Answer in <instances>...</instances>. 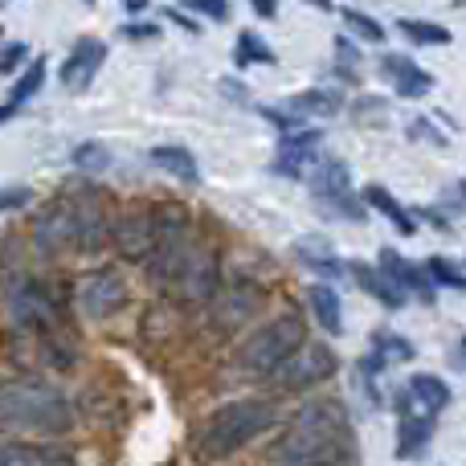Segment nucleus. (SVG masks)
Instances as JSON below:
<instances>
[{"instance_id": "c756f323", "label": "nucleus", "mask_w": 466, "mask_h": 466, "mask_svg": "<svg viewBox=\"0 0 466 466\" xmlns=\"http://www.w3.org/2000/svg\"><path fill=\"white\" fill-rule=\"evenodd\" d=\"M233 62L238 66H274V49L266 46L258 33H238V46H233Z\"/></svg>"}, {"instance_id": "37998d69", "label": "nucleus", "mask_w": 466, "mask_h": 466, "mask_svg": "<svg viewBox=\"0 0 466 466\" xmlns=\"http://www.w3.org/2000/svg\"><path fill=\"white\" fill-rule=\"evenodd\" d=\"M221 90H229V95H233V103H246V90H241V86H238V82H233V78H226V82H221Z\"/></svg>"}, {"instance_id": "7ed1b4c3", "label": "nucleus", "mask_w": 466, "mask_h": 466, "mask_svg": "<svg viewBox=\"0 0 466 466\" xmlns=\"http://www.w3.org/2000/svg\"><path fill=\"white\" fill-rule=\"evenodd\" d=\"M74 410L49 385H0V430H33V434H66Z\"/></svg>"}, {"instance_id": "423d86ee", "label": "nucleus", "mask_w": 466, "mask_h": 466, "mask_svg": "<svg viewBox=\"0 0 466 466\" xmlns=\"http://www.w3.org/2000/svg\"><path fill=\"white\" fill-rule=\"evenodd\" d=\"M5 315H8V328H13V331H37V336L57 331L54 299L46 295V287H41V282L25 279V274L5 287Z\"/></svg>"}, {"instance_id": "e433bc0d", "label": "nucleus", "mask_w": 466, "mask_h": 466, "mask_svg": "<svg viewBox=\"0 0 466 466\" xmlns=\"http://www.w3.org/2000/svg\"><path fill=\"white\" fill-rule=\"evenodd\" d=\"M25 57H29V49H25L21 41H13V46H5V49H0V74H13L16 66L25 62Z\"/></svg>"}, {"instance_id": "7c9ffc66", "label": "nucleus", "mask_w": 466, "mask_h": 466, "mask_svg": "<svg viewBox=\"0 0 466 466\" xmlns=\"http://www.w3.org/2000/svg\"><path fill=\"white\" fill-rule=\"evenodd\" d=\"M41 82H46V62L37 57V62L25 66V74L13 82V90H8V106H13V111H16V106H25L41 90Z\"/></svg>"}, {"instance_id": "a211bd4d", "label": "nucleus", "mask_w": 466, "mask_h": 466, "mask_svg": "<svg viewBox=\"0 0 466 466\" xmlns=\"http://www.w3.org/2000/svg\"><path fill=\"white\" fill-rule=\"evenodd\" d=\"M380 74L393 82L397 98H426L434 90V78H430L421 66H413V57L405 54H385L380 57Z\"/></svg>"}, {"instance_id": "1a4fd4ad", "label": "nucleus", "mask_w": 466, "mask_h": 466, "mask_svg": "<svg viewBox=\"0 0 466 466\" xmlns=\"http://www.w3.org/2000/svg\"><path fill=\"white\" fill-rule=\"evenodd\" d=\"M127 303V287L115 270H95L78 282V307L86 311V319H111Z\"/></svg>"}, {"instance_id": "f8f14e48", "label": "nucleus", "mask_w": 466, "mask_h": 466, "mask_svg": "<svg viewBox=\"0 0 466 466\" xmlns=\"http://www.w3.org/2000/svg\"><path fill=\"white\" fill-rule=\"evenodd\" d=\"M319 147V131L299 123L295 131H282L279 136V156H274V172L279 177H307V164H311V152Z\"/></svg>"}, {"instance_id": "39448f33", "label": "nucleus", "mask_w": 466, "mask_h": 466, "mask_svg": "<svg viewBox=\"0 0 466 466\" xmlns=\"http://www.w3.org/2000/svg\"><path fill=\"white\" fill-rule=\"evenodd\" d=\"M156 221H160V229H156V249H152L147 270H152V279L160 282V287H168V282H177L180 266H185L188 254H193V241H188V213L177 209V205H168V209L156 213Z\"/></svg>"}, {"instance_id": "20e7f679", "label": "nucleus", "mask_w": 466, "mask_h": 466, "mask_svg": "<svg viewBox=\"0 0 466 466\" xmlns=\"http://www.w3.org/2000/svg\"><path fill=\"white\" fill-rule=\"evenodd\" d=\"M303 323L295 319V315H282V319L266 323V328H258L254 336L241 344L238 352V372L241 377H274V372L282 369V364L290 360V356L303 348Z\"/></svg>"}, {"instance_id": "f03ea898", "label": "nucleus", "mask_w": 466, "mask_h": 466, "mask_svg": "<svg viewBox=\"0 0 466 466\" xmlns=\"http://www.w3.org/2000/svg\"><path fill=\"white\" fill-rule=\"evenodd\" d=\"M274 421H279V410H274L270 401H258V397H249V401H229L201 426V434H197V454H201L205 462H221V459H229V454H238L241 446H249L254 438H262Z\"/></svg>"}, {"instance_id": "0eeeda50", "label": "nucleus", "mask_w": 466, "mask_h": 466, "mask_svg": "<svg viewBox=\"0 0 466 466\" xmlns=\"http://www.w3.org/2000/svg\"><path fill=\"white\" fill-rule=\"evenodd\" d=\"M311 193H315V201H319L328 213H336V218H352V221L364 218L360 197L352 193V172H348V164L339 160V156H323V160H315Z\"/></svg>"}, {"instance_id": "a19ab883", "label": "nucleus", "mask_w": 466, "mask_h": 466, "mask_svg": "<svg viewBox=\"0 0 466 466\" xmlns=\"http://www.w3.org/2000/svg\"><path fill=\"white\" fill-rule=\"evenodd\" d=\"M410 139H430V144H438V147H442V144H446V136H434V127H430V123H426V119L410 123Z\"/></svg>"}, {"instance_id": "9d476101", "label": "nucleus", "mask_w": 466, "mask_h": 466, "mask_svg": "<svg viewBox=\"0 0 466 466\" xmlns=\"http://www.w3.org/2000/svg\"><path fill=\"white\" fill-rule=\"evenodd\" d=\"M451 405V389H446L442 377H434V372H418V377H410V385L397 389V410L413 413V418H438V413Z\"/></svg>"}, {"instance_id": "aec40b11", "label": "nucleus", "mask_w": 466, "mask_h": 466, "mask_svg": "<svg viewBox=\"0 0 466 466\" xmlns=\"http://www.w3.org/2000/svg\"><path fill=\"white\" fill-rule=\"evenodd\" d=\"M360 205H364V209H377L380 218H389V221H393V229L401 233V238H413V233H418V218H413V213L405 209V205L397 201V197L389 193L385 185H369V188H364V193H360Z\"/></svg>"}, {"instance_id": "5701e85b", "label": "nucleus", "mask_w": 466, "mask_h": 466, "mask_svg": "<svg viewBox=\"0 0 466 466\" xmlns=\"http://www.w3.org/2000/svg\"><path fill=\"white\" fill-rule=\"evenodd\" d=\"M0 466H74V454L54 451V446L8 442V446H0Z\"/></svg>"}, {"instance_id": "c9c22d12", "label": "nucleus", "mask_w": 466, "mask_h": 466, "mask_svg": "<svg viewBox=\"0 0 466 466\" xmlns=\"http://www.w3.org/2000/svg\"><path fill=\"white\" fill-rule=\"evenodd\" d=\"M438 205H442L451 218H466V177L459 180H451V185L438 193Z\"/></svg>"}, {"instance_id": "393cba45", "label": "nucleus", "mask_w": 466, "mask_h": 466, "mask_svg": "<svg viewBox=\"0 0 466 466\" xmlns=\"http://www.w3.org/2000/svg\"><path fill=\"white\" fill-rule=\"evenodd\" d=\"M430 438H434V418H413V413H405V418L397 421V459L410 462L413 454L426 451Z\"/></svg>"}, {"instance_id": "ea45409f", "label": "nucleus", "mask_w": 466, "mask_h": 466, "mask_svg": "<svg viewBox=\"0 0 466 466\" xmlns=\"http://www.w3.org/2000/svg\"><path fill=\"white\" fill-rule=\"evenodd\" d=\"M188 8H197V13L213 16V21H226V16H229V5H221V0H193Z\"/></svg>"}, {"instance_id": "a18cd8bd", "label": "nucleus", "mask_w": 466, "mask_h": 466, "mask_svg": "<svg viewBox=\"0 0 466 466\" xmlns=\"http://www.w3.org/2000/svg\"><path fill=\"white\" fill-rule=\"evenodd\" d=\"M8 115H16V111H13V106H0V123H5V119H8Z\"/></svg>"}, {"instance_id": "bb28decb", "label": "nucleus", "mask_w": 466, "mask_h": 466, "mask_svg": "<svg viewBox=\"0 0 466 466\" xmlns=\"http://www.w3.org/2000/svg\"><path fill=\"white\" fill-rule=\"evenodd\" d=\"M287 106L295 119H331V115H339V98L328 95V90H303Z\"/></svg>"}, {"instance_id": "dca6fc26", "label": "nucleus", "mask_w": 466, "mask_h": 466, "mask_svg": "<svg viewBox=\"0 0 466 466\" xmlns=\"http://www.w3.org/2000/svg\"><path fill=\"white\" fill-rule=\"evenodd\" d=\"M33 241L41 254H57V249L74 246V201H57L33 226Z\"/></svg>"}, {"instance_id": "4468645a", "label": "nucleus", "mask_w": 466, "mask_h": 466, "mask_svg": "<svg viewBox=\"0 0 466 466\" xmlns=\"http://www.w3.org/2000/svg\"><path fill=\"white\" fill-rule=\"evenodd\" d=\"M377 270L385 274V279L393 282L401 295H418L421 303H434V299H438L434 295V282L426 279V270H418V266H413L410 258H401L397 249H389V246L380 249V254H377Z\"/></svg>"}, {"instance_id": "4be33fe9", "label": "nucleus", "mask_w": 466, "mask_h": 466, "mask_svg": "<svg viewBox=\"0 0 466 466\" xmlns=\"http://www.w3.org/2000/svg\"><path fill=\"white\" fill-rule=\"evenodd\" d=\"M307 307H311L315 323H319L328 336H339V331H344V303H339L336 287H328V282H311V287H307Z\"/></svg>"}, {"instance_id": "412c9836", "label": "nucleus", "mask_w": 466, "mask_h": 466, "mask_svg": "<svg viewBox=\"0 0 466 466\" xmlns=\"http://www.w3.org/2000/svg\"><path fill=\"white\" fill-rule=\"evenodd\" d=\"M262 290L258 287H233L229 295H218V315H221V328H241V323H249V315L262 311Z\"/></svg>"}, {"instance_id": "b1692460", "label": "nucleus", "mask_w": 466, "mask_h": 466, "mask_svg": "<svg viewBox=\"0 0 466 466\" xmlns=\"http://www.w3.org/2000/svg\"><path fill=\"white\" fill-rule=\"evenodd\" d=\"M147 160H152L156 168H164L168 177L185 180V185H197V180H201V168H197V156L188 152V147H180V144L152 147V152H147Z\"/></svg>"}, {"instance_id": "4c0bfd02", "label": "nucleus", "mask_w": 466, "mask_h": 466, "mask_svg": "<svg viewBox=\"0 0 466 466\" xmlns=\"http://www.w3.org/2000/svg\"><path fill=\"white\" fill-rule=\"evenodd\" d=\"M29 188H0V213L8 209H21V205H29Z\"/></svg>"}, {"instance_id": "cd10ccee", "label": "nucleus", "mask_w": 466, "mask_h": 466, "mask_svg": "<svg viewBox=\"0 0 466 466\" xmlns=\"http://www.w3.org/2000/svg\"><path fill=\"white\" fill-rule=\"evenodd\" d=\"M397 29H401L413 46H451V37H454L446 25L421 21V16H401V21H397Z\"/></svg>"}, {"instance_id": "f704fd0d", "label": "nucleus", "mask_w": 466, "mask_h": 466, "mask_svg": "<svg viewBox=\"0 0 466 466\" xmlns=\"http://www.w3.org/2000/svg\"><path fill=\"white\" fill-rule=\"evenodd\" d=\"M74 168H82V172H103L106 164H111V152H106L103 144H95V139H90V144H78L74 147Z\"/></svg>"}, {"instance_id": "473e14b6", "label": "nucleus", "mask_w": 466, "mask_h": 466, "mask_svg": "<svg viewBox=\"0 0 466 466\" xmlns=\"http://www.w3.org/2000/svg\"><path fill=\"white\" fill-rule=\"evenodd\" d=\"M339 16H344L348 33H356V37H360V41H385V37H389V33H385V25H380L377 16L360 13V8H339Z\"/></svg>"}, {"instance_id": "a878e982", "label": "nucleus", "mask_w": 466, "mask_h": 466, "mask_svg": "<svg viewBox=\"0 0 466 466\" xmlns=\"http://www.w3.org/2000/svg\"><path fill=\"white\" fill-rule=\"evenodd\" d=\"M348 274H352V279L360 282V287L369 290L372 299H380V303H385L389 311H401V307H405V295H401V290H397L380 270H372L369 262H348Z\"/></svg>"}, {"instance_id": "58836bf2", "label": "nucleus", "mask_w": 466, "mask_h": 466, "mask_svg": "<svg viewBox=\"0 0 466 466\" xmlns=\"http://www.w3.org/2000/svg\"><path fill=\"white\" fill-rule=\"evenodd\" d=\"M123 37H131V41H147V37H156V33H160V29H156V21H131V25H123Z\"/></svg>"}, {"instance_id": "c03bdc74", "label": "nucleus", "mask_w": 466, "mask_h": 466, "mask_svg": "<svg viewBox=\"0 0 466 466\" xmlns=\"http://www.w3.org/2000/svg\"><path fill=\"white\" fill-rule=\"evenodd\" d=\"M454 364H459V369H466V336L459 339V348H454Z\"/></svg>"}, {"instance_id": "c85d7f7f", "label": "nucleus", "mask_w": 466, "mask_h": 466, "mask_svg": "<svg viewBox=\"0 0 466 466\" xmlns=\"http://www.w3.org/2000/svg\"><path fill=\"white\" fill-rule=\"evenodd\" d=\"M372 356L380 364H401V360H413V344L405 336H397V331L380 328V331H372Z\"/></svg>"}, {"instance_id": "2eb2a0df", "label": "nucleus", "mask_w": 466, "mask_h": 466, "mask_svg": "<svg viewBox=\"0 0 466 466\" xmlns=\"http://www.w3.org/2000/svg\"><path fill=\"white\" fill-rule=\"evenodd\" d=\"M103 62H106V46H103L98 37H82V41H74L70 57H66V66H62V82H66V90H86L90 82H95V74L103 70Z\"/></svg>"}, {"instance_id": "2f4dec72", "label": "nucleus", "mask_w": 466, "mask_h": 466, "mask_svg": "<svg viewBox=\"0 0 466 466\" xmlns=\"http://www.w3.org/2000/svg\"><path fill=\"white\" fill-rule=\"evenodd\" d=\"M426 279L434 282V287H451V290H462L466 295V274L451 262V258H438V254L426 258Z\"/></svg>"}, {"instance_id": "6ab92c4d", "label": "nucleus", "mask_w": 466, "mask_h": 466, "mask_svg": "<svg viewBox=\"0 0 466 466\" xmlns=\"http://www.w3.org/2000/svg\"><path fill=\"white\" fill-rule=\"evenodd\" d=\"M295 258H299V266L315 270L319 279H344L348 274L344 258L331 249V241L323 238V233H307V238H299L295 241Z\"/></svg>"}, {"instance_id": "ddd939ff", "label": "nucleus", "mask_w": 466, "mask_h": 466, "mask_svg": "<svg viewBox=\"0 0 466 466\" xmlns=\"http://www.w3.org/2000/svg\"><path fill=\"white\" fill-rule=\"evenodd\" d=\"M177 287L188 303H209V299H218V258H213L209 249H193L188 262L180 266V274H177Z\"/></svg>"}, {"instance_id": "9b49d317", "label": "nucleus", "mask_w": 466, "mask_h": 466, "mask_svg": "<svg viewBox=\"0 0 466 466\" xmlns=\"http://www.w3.org/2000/svg\"><path fill=\"white\" fill-rule=\"evenodd\" d=\"M156 229H160V221H156L152 209H131L127 218H119V226H115V246H119V254L127 258V262H147L156 249Z\"/></svg>"}, {"instance_id": "6e6552de", "label": "nucleus", "mask_w": 466, "mask_h": 466, "mask_svg": "<svg viewBox=\"0 0 466 466\" xmlns=\"http://www.w3.org/2000/svg\"><path fill=\"white\" fill-rule=\"evenodd\" d=\"M336 369H339L336 352L323 348V344H315V348H299V352L290 356L279 372H274V377L299 393V389H315V385H323L328 377H336Z\"/></svg>"}, {"instance_id": "79ce46f5", "label": "nucleus", "mask_w": 466, "mask_h": 466, "mask_svg": "<svg viewBox=\"0 0 466 466\" xmlns=\"http://www.w3.org/2000/svg\"><path fill=\"white\" fill-rule=\"evenodd\" d=\"M168 21L185 25V29H188V33H201V25H197V21H193V16H188V13H185V8H168Z\"/></svg>"}, {"instance_id": "f3484780", "label": "nucleus", "mask_w": 466, "mask_h": 466, "mask_svg": "<svg viewBox=\"0 0 466 466\" xmlns=\"http://www.w3.org/2000/svg\"><path fill=\"white\" fill-rule=\"evenodd\" d=\"M106 233H111V226H106V213H103V205H98V197L95 193L74 197V246L95 254L106 241Z\"/></svg>"}, {"instance_id": "f257e3e1", "label": "nucleus", "mask_w": 466, "mask_h": 466, "mask_svg": "<svg viewBox=\"0 0 466 466\" xmlns=\"http://www.w3.org/2000/svg\"><path fill=\"white\" fill-rule=\"evenodd\" d=\"M348 451V410L339 401H315L295 413L274 446V466H339Z\"/></svg>"}, {"instance_id": "72a5a7b5", "label": "nucleus", "mask_w": 466, "mask_h": 466, "mask_svg": "<svg viewBox=\"0 0 466 466\" xmlns=\"http://www.w3.org/2000/svg\"><path fill=\"white\" fill-rule=\"evenodd\" d=\"M336 74L344 82H360V49L348 37H336Z\"/></svg>"}]
</instances>
